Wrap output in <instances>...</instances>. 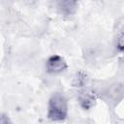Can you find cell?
<instances>
[{"label":"cell","mask_w":124,"mask_h":124,"mask_svg":"<svg viewBox=\"0 0 124 124\" xmlns=\"http://www.w3.org/2000/svg\"><path fill=\"white\" fill-rule=\"evenodd\" d=\"M73 86L77 88L78 101L83 109H90L96 104V94L90 85L89 76L83 72L78 71L73 79Z\"/></svg>","instance_id":"obj_1"},{"label":"cell","mask_w":124,"mask_h":124,"mask_svg":"<svg viewBox=\"0 0 124 124\" xmlns=\"http://www.w3.org/2000/svg\"><path fill=\"white\" fill-rule=\"evenodd\" d=\"M47 118L54 122L64 121L68 116V101L64 94L53 93L47 104Z\"/></svg>","instance_id":"obj_2"},{"label":"cell","mask_w":124,"mask_h":124,"mask_svg":"<svg viewBox=\"0 0 124 124\" xmlns=\"http://www.w3.org/2000/svg\"><path fill=\"white\" fill-rule=\"evenodd\" d=\"M68 69V64L66 60L57 54L51 55L46 59V70L48 74L58 75L64 73Z\"/></svg>","instance_id":"obj_3"},{"label":"cell","mask_w":124,"mask_h":124,"mask_svg":"<svg viewBox=\"0 0 124 124\" xmlns=\"http://www.w3.org/2000/svg\"><path fill=\"white\" fill-rule=\"evenodd\" d=\"M56 8L62 16L70 17L76 14L78 3L76 1H59L56 3Z\"/></svg>","instance_id":"obj_4"},{"label":"cell","mask_w":124,"mask_h":124,"mask_svg":"<svg viewBox=\"0 0 124 124\" xmlns=\"http://www.w3.org/2000/svg\"><path fill=\"white\" fill-rule=\"evenodd\" d=\"M115 47L118 52L124 55V30L119 32L115 39Z\"/></svg>","instance_id":"obj_5"},{"label":"cell","mask_w":124,"mask_h":124,"mask_svg":"<svg viewBox=\"0 0 124 124\" xmlns=\"http://www.w3.org/2000/svg\"><path fill=\"white\" fill-rule=\"evenodd\" d=\"M0 124H13V123L8 115H6L5 113H2L0 118Z\"/></svg>","instance_id":"obj_6"}]
</instances>
